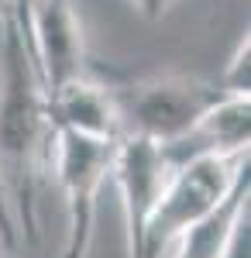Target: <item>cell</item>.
<instances>
[{
    "mask_svg": "<svg viewBox=\"0 0 251 258\" xmlns=\"http://www.w3.org/2000/svg\"><path fill=\"white\" fill-rule=\"evenodd\" d=\"M52 141L38 66L28 41V0H4L0 11V186L18 231L35 238V176Z\"/></svg>",
    "mask_w": 251,
    "mask_h": 258,
    "instance_id": "1",
    "label": "cell"
},
{
    "mask_svg": "<svg viewBox=\"0 0 251 258\" xmlns=\"http://www.w3.org/2000/svg\"><path fill=\"white\" fill-rule=\"evenodd\" d=\"M241 179H248V155L196 148L190 155L172 159V172H169L152 217L145 224L141 258H169L175 241L193 224L210 217L237 189Z\"/></svg>",
    "mask_w": 251,
    "mask_h": 258,
    "instance_id": "2",
    "label": "cell"
},
{
    "mask_svg": "<svg viewBox=\"0 0 251 258\" xmlns=\"http://www.w3.org/2000/svg\"><path fill=\"white\" fill-rule=\"evenodd\" d=\"M117 100L120 127L158 145H179L196 131L200 117L210 110L224 90L190 73H158L138 83L110 86Z\"/></svg>",
    "mask_w": 251,
    "mask_h": 258,
    "instance_id": "3",
    "label": "cell"
},
{
    "mask_svg": "<svg viewBox=\"0 0 251 258\" xmlns=\"http://www.w3.org/2000/svg\"><path fill=\"white\" fill-rule=\"evenodd\" d=\"M117 141L76 135L66 127H52L48 155L55 162V179L66 197V255L62 258H86L93 241V220H97V193L110 176Z\"/></svg>",
    "mask_w": 251,
    "mask_h": 258,
    "instance_id": "4",
    "label": "cell"
},
{
    "mask_svg": "<svg viewBox=\"0 0 251 258\" xmlns=\"http://www.w3.org/2000/svg\"><path fill=\"white\" fill-rule=\"evenodd\" d=\"M172 172V155L165 145L124 131L114 145L110 159V176L117 179L120 203H124V220H128V258H141V241H145V224L152 217L158 193Z\"/></svg>",
    "mask_w": 251,
    "mask_h": 258,
    "instance_id": "5",
    "label": "cell"
},
{
    "mask_svg": "<svg viewBox=\"0 0 251 258\" xmlns=\"http://www.w3.org/2000/svg\"><path fill=\"white\" fill-rule=\"evenodd\" d=\"M28 41L45 97L86 73L83 31L73 0H28Z\"/></svg>",
    "mask_w": 251,
    "mask_h": 258,
    "instance_id": "6",
    "label": "cell"
},
{
    "mask_svg": "<svg viewBox=\"0 0 251 258\" xmlns=\"http://www.w3.org/2000/svg\"><path fill=\"white\" fill-rule=\"evenodd\" d=\"M45 103H48L52 127H66V131H76V135L107 138V141H117L124 135L114 90L107 83L93 80L90 73L62 83L58 90H52L45 97Z\"/></svg>",
    "mask_w": 251,
    "mask_h": 258,
    "instance_id": "7",
    "label": "cell"
},
{
    "mask_svg": "<svg viewBox=\"0 0 251 258\" xmlns=\"http://www.w3.org/2000/svg\"><path fill=\"white\" fill-rule=\"evenodd\" d=\"M190 138L203 141L200 148L227 152V155H248L251 145V93H224L210 110L200 117Z\"/></svg>",
    "mask_w": 251,
    "mask_h": 258,
    "instance_id": "8",
    "label": "cell"
},
{
    "mask_svg": "<svg viewBox=\"0 0 251 258\" xmlns=\"http://www.w3.org/2000/svg\"><path fill=\"white\" fill-rule=\"evenodd\" d=\"M248 197H251V186H248V179H241L237 189L213 210L210 217H203L200 224H193L182 238L175 241V248L169 251V258H220L224 241L231 234L234 220L248 210Z\"/></svg>",
    "mask_w": 251,
    "mask_h": 258,
    "instance_id": "9",
    "label": "cell"
},
{
    "mask_svg": "<svg viewBox=\"0 0 251 258\" xmlns=\"http://www.w3.org/2000/svg\"><path fill=\"white\" fill-rule=\"evenodd\" d=\"M217 86L224 93H251V38H248V31H244V38L237 41L234 55L227 59Z\"/></svg>",
    "mask_w": 251,
    "mask_h": 258,
    "instance_id": "10",
    "label": "cell"
},
{
    "mask_svg": "<svg viewBox=\"0 0 251 258\" xmlns=\"http://www.w3.org/2000/svg\"><path fill=\"white\" fill-rule=\"evenodd\" d=\"M220 258H251V217H248V210L234 220L231 234H227V241H224Z\"/></svg>",
    "mask_w": 251,
    "mask_h": 258,
    "instance_id": "11",
    "label": "cell"
},
{
    "mask_svg": "<svg viewBox=\"0 0 251 258\" xmlns=\"http://www.w3.org/2000/svg\"><path fill=\"white\" fill-rule=\"evenodd\" d=\"M0 238L7 241L11 248H18V220H14V210H11V203H7V193H4V186H0Z\"/></svg>",
    "mask_w": 251,
    "mask_h": 258,
    "instance_id": "12",
    "label": "cell"
},
{
    "mask_svg": "<svg viewBox=\"0 0 251 258\" xmlns=\"http://www.w3.org/2000/svg\"><path fill=\"white\" fill-rule=\"evenodd\" d=\"M135 4H138V11H141L148 21H158L165 11H169V4H172V0H135Z\"/></svg>",
    "mask_w": 251,
    "mask_h": 258,
    "instance_id": "13",
    "label": "cell"
},
{
    "mask_svg": "<svg viewBox=\"0 0 251 258\" xmlns=\"http://www.w3.org/2000/svg\"><path fill=\"white\" fill-rule=\"evenodd\" d=\"M0 11H4V0H0Z\"/></svg>",
    "mask_w": 251,
    "mask_h": 258,
    "instance_id": "14",
    "label": "cell"
}]
</instances>
